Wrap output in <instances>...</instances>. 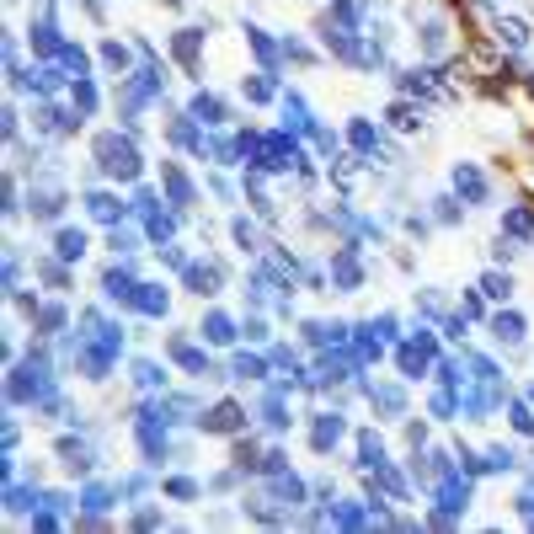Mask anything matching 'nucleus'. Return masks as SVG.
Instances as JSON below:
<instances>
[{
    "mask_svg": "<svg viewBox=\"0 0 534 534\" xmlns=\"http://www.w3.org/2000/svg\"><path fill=\"white\" fill-rule=\"evenodd\" d=\"M470 497H476V476H465V470H454L433 486V513H428V529H454L470 508Z\"/></svg>",
    "mask_w": 534,
    "mask_h": 534,
    "instance_id": "nucleus-1",
    "label": "nucleus"
},
{
    "mask_svg": "<svg viewBox=\"0 0 534 534\" xmlns=\"http://www.w3.org/2000/svg\"><path fill=\"white\" fill-rule=\"evenodd\" d=\"M97 166H102V177H113V182H139L145 161H139V150H134V134H97Z\"/></svg>",
    "mask_w": 534,
    "mask_h": 534,
    "instance_id": "nucleus-2",
    "label": "nucleus"
},
{
    "mask_svg": "<svg viewBox=\"0 0 534 534\" xmlns=\"http://www.w3.org/2000/svg\"><path fill=\"white\" fill-rule=\"evenodd\" d=\"M326 278H332L337 294H358V289H364L369 267H364V246H358V235H348V241L332 251V267H326Z\"/></svg>",
    "mask_w": 534,
    "mask_h": 534,
    "instance_id": "nucleus-3",
    "label": "nucleus"
},
{
    "mask_svg": "<svg viewBox=\"0 0 534 534\" xmlns=\"http://www.w3.org/2000/svg\"><path fill=\"white\" fill-rule=\"evenodd\" d=\"M486 332H492V342L502 353H524L529 348V316L513 305H497L492 316H486Z\"/></svg>",
    "mask_w": 534,
    "mask_h": 534,
    "instance_id": "nucleus-4",
    "label": "nucleus"
},
{
    "mask_svg": "<svg viewBox=\"0 0 534 534\" xmlns=\"http://www.w3.org/2000/svg\"><path fill=\"white\" fill-rule=\"evenodd\" d=\"M449 187L460 193V203H470V209H486V203H492V177H486L476 161H454Z\"/></svg>",
    "mask_w": 534,
    "mask_h": 534,
    "instance_id": "nucleus-5",
    "label": "nucleus"
},
{
    "mask_svg": "<svg viewBox=\"0 0 534 534\" xmlns=\"http://www.w3.org/2000/svg\"><path fill=\"white\" fill-rule=\"evenodd\" d=\"M417 49H422V59H444L449 54V17L444 11L417 17Z\"/></svg>",
    "mask_w": 534,
    "mask_h": 534,
    "instance_id": "nucleus-6",
    "label": "nucleus"
},
{
    "mask_svg": "<svg viewBox=\"0 0 534 534\" xmlns=\"http://www.w3.org/2000/svg\"><path fill=\"white\" fill-rule=\"evenodd\" d=\"M529 38H534V27H529L524 17H502V11L492 17V43H497V49L524 54V49H529Z\"/></svg>",
    "mask_w": 534,
    "mask_h": 534,
    "instance_id": "nucleus-7",
    "label": "nucleus"
},
{
    "mask_svg": "<svg viewBox=\"0 0 534 534\" xmlns=\"http://www.w3.org/2000/svg\"><path fill=\"white\" fill-rule=\"evenodd\" d=\"M198 428L203 433H241L246 428V406L241 401H214L209 412L198 417Z\"/></svg>",
    "mask_w": 534,
    "mask_h": 534,
    "instance_id": "nucleus-8",
    "label": "nucleus"
},
{
    "mask_svg": "<svg viewBox=\"0 0 534 534\" xmlns=\"http://www.w3.org/2000/svg\"><path fill=\"white\" fill-rule=\"evenodd\" d=\"M342 438H348V422H342V412H316V422H310V449H316V454H332Z\"/></svg>",
    "mask_w": 534,
    "mask_h": 534,
    "instance_id": "nucleus-9",
    "label": "nucleus"
},
{
    "mask_svg": "<svg viewBox=\"0 0 534 534\" xmlns=\"http://www.w3.org/2000/svg\"><path fill=\"white\" fill-rule=\"evenodd\" d=\"M433 364H438V358H433V353H422L412 337H401V342H396V369H401V380H428Z\"/></svg>",
    "mask_w": 534,
    "mask_h": 534,
    "instance_id": "nucleus-10",
    "label": "nucleus"
},
{
    "mask_svg": "<svg viewBox=\"0 0 534 534\" xmlns=\"http://www.w3.org/2000/svg\"><path fill=\"white\" fill-rule=\"evenodd\" d=\"M27 203H33V219H59V209H65V187H59L54 177L49 182H33L27 187Z\"/></svg>",
    "mask_w": 534,
    "mask_h": 534,
    "instance_id": "nucleus-11",
    "label": "nucleus"
},
{
    "mask_svg": "<svg viewBox=\"0 0 534 534\" xmlns=\"http://www.w3.org/2000/svg\"><path fill=\"white\" fill-rule=\"evenodd\" d=\"M502 235H508V241H518V246L534 241V203H529V198L502 209Z\"/></svg>",
    "mask_w": 534,
    "mask_h": 534,
    "instance_id": "nucleus-12",
    "label": "nucleus"
},
{
    "mask_svg": "<svg viewBox=\"0 0 534 534\" xmlns=\"http://www.w3.org/2000/svg\"><path fill=\"white\" fill-rule=\"evenodd\" d=\"M380 417H412V401H406V390L401 385H369V396H364Z\"/></svg>",
    "mask_w": 534,
    "mask_h": 534,
    "instance_id": "nucleus-13",
    "label": "nucleus"
},
{
    "mask_svg": "<svg viewBox=\"0 0 534 534\" xmlns=\"http://www.w3.org/2000/svg\"><path fill=\"white\" fill-rule=\"evenodd\" d=\"M182 273H187V289H193L198 300H203V294H219V289H225V267H219V262H187Z\"/></svg>",
    "mask_w": 534,
    "mask_h": 534,
    "instance_id": "nucleus-14",
    "label": "nucleus"
},
{
    "mask_svg": "<svg viewBox=\"0 0 534 534\" xmlns=\"http://www.w3.org/2000/svg\"><path fill=\"white\" fill-rule=\"evenodd\" d=\"M203 33H209V22L203 27H182V33H171V59H177V65H187L198 75V49H203Z\"/></svg>",
    "mask_w": 534,
    "mask_h": 534,
    "instance_id": "nucleus-15",
    "label": "nucleus"
},
{
    "mask_svg": "<svg viewBox=\"0 0 534 534\" xmlns=\"http://www.w3.org/2000/svg\"><path fill=\"white\" fill-rule=\"evenodd\" d=\"M465 364H470V380H476V385L508 390V369H502V358H492V353H465Z\"/></svg>",
    "mask_w": 534,
    "mask_h": 534,
    "instance_id": "nucleus-16",
    "label": "nucleus"
},
{
    "mask_svg": "<svg viewBox=\"0 0 534 534\" xmlns=\"http://www.w3.org/2000/svg\"><path fill=\"white\" fill-rule=\"evenodd\" d=\"M161 182H166V193H171V209H177V214L193 209V182H187V171H182L177 161L161 166Z\"/></svg>",
    "mask_w": 534,
    "mask_h": 534,
    "instance_id": "nucleus-17",
    "label": "nucleus"
},
{
    "mask_svg": "<svg viewBox=\"0 0 534 534\" xmlns=\"http://www.w3.org/2000/svg\"><path fill=\"white\" fill-rule=\"evenodd\" d=\"M134 289H139V278H134V267H107V273H102V294H107V300H118V305H129L134 300Z\"/></svg>",
    "mask_w": 534,
    "mask_h": 534,
    "instance_id": "nucleus-18",
    "label": "nucleus"
},
{
    "mask_svg": "<svg viewBox=\"0 0 534 534\" xmlns=\"http://www.w3.org/2000/svg\"><path fill=\"white\" fill-rule=\"evenodd\" d=\"M166 348H171V358H177V364H182L187 374H198V380H203V374H209V353H203V348H193V342H187L182 332L171 337Z\"/></svg>",
    "mask_w": 534,
    "mask_h": 534,
    "instance_id": "nucleus-19",
    "label": "nucleus"
},
{
    "mask_svg": "<svg viewBox=\"0 0 534 534\" xmlns=\"http://www.w3.org/2000/svg\"><path fill=\"white\" fill-rule=\"evenodd\" d=\"M513 273H508V267H486V273H481V294H486V300H492V305H508L513 300Z\"/></svg>",
    "mask_w": 534,
    "mask_h": 534,
    "instance_id": "nucleus-20",
    "label": "nucleus"
},
{
    "mask_svg": "<svg viewBox=\"0 0 534 534\" xmlns=\"http://www.w3.org/2000/svg\"><path fill=\"white\" fill-rule=\"evenodd\" d=\"M198 332H203V342H214V348H230V342H235V332H241V326H235V321L225 316V310H209V316H203V326H198Z\"/></svg>",
    "mask_w": 534,
    "mask_h": 534,
    "instance_id": "nucleus-21",
    "label": "nucleus"
},
{
    "mask_svg": "<svg viewBox=\"0 0 534 534\" xmlns=\"http://www.w3.org/2000/svg\"><path fill=\"white\" fill-rule=\"evenodd\" d=\"M332 524H337V529H369V524H374L369 497H364V502H337V508H332Z\"/></svg>",
    "mask_w": 534,
    "mask_h": 534,
    "instance_id": "nucleus-22",
    "label": "nucleus"
},
{
    "mask_svg": "<svg viewBox=\"0 0 534 534\" xmlns=\"http://www.w3.org/2000/svg\"><path fill=\"white\" fill-rule=\"evenodd\" d=\"M129 305L139 310V316H150V321H155V316H166V310H171V294H166V289H155V284H139Z\"/></svg>",
    "mask_w": 534,
    "mask_h": 534,
    "instance_id": "nucleus-23",
    "label": "nucleus"
},
{
    "mask_svg": "<svg viewBox=\"0 0 534 534\" xmlns=\"http://www.w3.org/2000/svg\"><path fill=\"white\" fill-rule=\"evenodd\" d=\"M428 417H433V422H460V390H444V385H438L433 396H428Z\"/></svg>",
    "mask_w": 534,
    "mask_h": 534,
    "instance_id": "nucleus-24",
    "label": "nucleus"
},
{
    "mask_svg": "<svg viewBox=\"0 0 534 534\" xmlns=\"http://www.w3.org/2000/svg\"><path fill=\"white\" fill-rule=\"evenodd\" d=\"M358 470H374V465H385V438L374 433V428H364L358 433V460H353Z\"/></svg>",
    "mask_w": 534,
    "mask_h": 534,
    "instance_id": "nucleus-25",
    "label": "nucleus"
},
{
    "mask_svg": "<svg viewBox=\"0 0 534 534\" xmlns=\"http://www.w3.org/2000/svg\"><path fill=\"white\" fill-rule=\"evenodd\" d=\"M348 139H353V150H358V155H369V161L380 155V129H374L369 118H353V123H348Z\"/></svg>",
    "mask_w": 534,
    "mask_h": 534,
    "instance_id": "nucleus-26",
    "label": "nucleus"
},
{
    "mask_svg": "<svg viewBox=\"0 0 534 534\" xmlns=\"http://www.w3.org/2000/svg\"><path fill=\"white\" fill-rule=\"evenodd\" d=\"M508 428L518 438H534V401L529 396H508Z\"/></svg>",
    "mask_w": 534,
    "mask_h": 534,
    "instance_id": "nucleus-27",
    "label": "nucleus"
},
{
    "mask_svg": "<svg viewBox=\"0 0 534 534\" xmlns=\"http://www.w3.org/2000/svg\"><path fill=\"white\" fill-rule=\"evenodd\" d=\"M145 235H150V241H171V235H177V214H166L161 209V203H155V209H145Z\"/></svg>",
    "mask_w": 534,
    "mask_h": 534,
    "instance_id": "nucleus-28",
    "label": "nucleus"
},
{
    "mask_svg": "<svg viewBox=\"0 0 534 534\" xmlns=\"http://www.w3.org/2000/svg\"><path fill=\"white\" fill-rule=\"evenodd\" d=\"M433 225H465V209H460V193H438L433 198Z\"/></svg>",
    "mask_w": 534,
    "mask_h": 534,
    "instance_id": "nucleus-29",
    "label": "nucleus"
},
{
    "mask_svg": "<svg viewBox=\"0 0 534 534\" xmlns=\"http://www.w3.org/2000/svg\"><path fill=\"white\" fill-rule=\"evenodd\" d=\"M513 470H518V449L486 444V476H513Z\"/></svg>",
    "mask_w": 534,
    "mask_h": 534,
    "instance_id": "nucleus-30",
    "label": "nucleus"
},
{
    "mask_svg": "<svg viewBox=\"0 0 534 534\" xmlns=\"http://www.w3.org/2000/svg\"><path fill=\"white\" fill-rule=\"evenodd\" d=\"M267 481H273V497L284 502V508H300L305 502V481L300 476H284V470H278V476H267Z\"/></svg>",
    "mask_w": 534,
    "mask_h": 534,
    "instance_id": "nucleus-31",
    "label": "nucleus"
},
{
    "mask_svg": "<svg viewBox=\"0 0 534 534\" xmlns=\"http://www.w3.org/2000/svg\"><path fill=\"white\" fill-rule=\"evenodd\" d=\"M54 251H59L65 262H81V257H86V230H70V225H65V230L54 235Z\"/></svg>",
    "mask_w": 534,
    "mask_h": 534,
    "instance_id": "nucleus-32",
    "label": "nucleus"
},
{
    "mask_svg": "<svg viewBox=\"0 0 534 534\" xmlns=\"http://www.w3.org/2000/svg\"><path fill=\"white\" fill-rule=\"evenodd\" d=\"M86 209H91V219H102V225H118V219H123V203L113 193H91Z\"/></svg>",
    "mask_w": 534,
    "mask_h": 534,
    "instance_id": "nucleus-33",
    "label": "nucleus"
},
{
    "mask_svg": "<svg viewBox=\"0 0 534 534\" xmlns=\"http://www.w3.org/2000/svg\"><path fill=\"white\" fill-rule=\"evenodd\" d=\"M449 316V300L438 289H422L417 294V321H444Z\"/></svg>",
    "mask_w": 534,
    "mask_h": 534,
    "instance_id": "nucleus-34",
    "label": "nucleus"
},
{
    "mask_svg": "<svg viewBox=\"0 0 534 534\" xmlns=\"http://www.w3.org/2000/svg\"><path fill=\"white\" fill-rule=\"evenodd\" d=\"M187 113H193L198 123H225V102H219V97H209V91H198Z\"/></svg>",
    "mask_w": 534,
    "mask_h": 534,
    "instance_id": "nucleus-35",
    "label": "nucleus"
},
{
    "mask_svg": "<svg viewBox=\"0 0 534 534\" xmlns=\"http://www.w3.org/2000/svg\"><path fill=\"white\" fill-rule=\"evenodd\" d=\"M460 310H465L470 321H481V326H486V316H492V300H486L481 284H476V289H460Z\"/></svg>",
    "mask_w": 534,
    "mask_h": 534,
    "instance_id": "nucleus-36",
    "label": "nucleus"
},
{
    "mask_svg": "<svg viewBox=\"0 0 534 534\" xmlns=\"http://www.w3.org/2000/svg\"><path fill=\"white\" fill-rule=\"evenodd\" d=\"M246 43H251V49H257V59H262V65H278V54H284V43H273V38L262 33V27H246Z\"/></svg>",
    "mask_w": 534,
    "mask_h": 534,
    "instance_id": "nucleus-37",
    "label": "nucleus"
},
{
    "mask_svg": "<svg viewBox=\"0 0 534 534\" xmlns=\"http://www.w3.org/2000/svg\"><path fill=\"white\" fill-rule=\"evenodd\" d=\"M70 102H75V113H97V81H91V75H81V81L70 86Z\"/></svg>",
    "mask_w": 534,
    "mask_h": 534,
    "instance_id": "nucleus-38",
    "label": "nucleus"
},
{
    "mask_svg": "<svg viewBox=\"0 0 534 534\" xmlns=\"http://www.w3.org/2000/svg\"><path fill=\"white\" fill-rule=\"evenodd\" d=\"M230 380H267V358H257V353H241L230 364Z\"/></svg>",
    "mask_w": 534,
    "mask_h": 534,
    "instance_id": "nucleus-39",
    "label": "nucleus"
},
{
    "mask_svg": "<svg viewBox=\"0 0 534 534\" xmlns=\"http://www.w3.org/2000/svg\"><path fill=\"white\" fill-rule=\"evenodd\" d=\"M38 492H33V486H17V481H11L6 486V513H27V508H38Z\"/></svg>",
    "mask_w": 534,
    "mask_h": 534,
    "instance_id": "nucleus-40",
    "label": "nucleus"
},
{
    "mask_svg": "<svg viewBox=\"0 0 534 534\" xmlns=\"http://www.w3.org/2000/svg\"><path fill=\"white\" fill-rule=\"evenodd\" d=\"M134 380L145 385V390H166V369L155 364V358H139V364H134Z\"/></svg>",
    "mask_w": 534,
    "mask_h": 534,
    "instance_id": "nucleus-41",
    "label": "nucleus"
},
{
    "mask_svg": "<svg viewBox=\"0 0 534 534\" xmlns=\"http://www.w3.org/2000/svg\"><path fill=\"white\" fill-rule=\"evenodd\" d=\"M235 470H241V476H262V454H257V444H235Z\"/></svg>",
    "mask_w": 534,
    "mask_h": 534,
    "instance_id": "nucleus-42",
    "label": "nucleus"
},
{
    "mask_svg": "<svg viewBox=\"0 0 534 534\" xmlns=\"http://www.w3.org/2000/svg\"><path fill=\"white\" fill-rule=\"evenodd\" d=\"M390 123L396 129H422V102H396L390 107Z\"/></svg>",
    "mask_w": 534,
    "mask_h": 534,
    "instance_id": "nucleus-43",
    "label": "nucleus"
},
{
    "mask_svg": "<svg viewBox=\"0 0 534 534\" xmlns=\"http://www.w3.org/2000/svg\"><path fill=\"white\" fill-rule=\"evenodd\" d=\"M369 326H374V332H380V337L390 342V348L401 342V316H396V310H380V316H374Z\"/></svg>",
    "mask_w": 534,
    "mask_h": 534,
    "instance_id": "nucleus-44",
    "label": "nucleus"
},
{
    "mask_svg": "<svg viewBox=\"0 0 534 534\" xmlns=\"http://www.w3.org/2000/svg\"><path fill=\"white\" fill-rule=\"evenodd\" d=\"M273 91H278L273 75H251V81H246V102H273Z\"/></svg>",
    "mask_w": 534,
    "mask_h": 534,
    "instance_id": "nucleus-45",
    "label": "nucleus"
},
{
    "mask_svg": "<svg viewBox=\"0 0 534 534\" xmlns=\"http://www.w3.org/2000/svg\"><path fill=\"white\" fill-rule=\"evenodd\" d=\"M102 65L123 75V70H129V49H123V43H118V38H107V43H102Z\"/></svg>",
    "mask_w": 534,
    "mask_h": 534,
    "instance_id": "nucleus-46",
    "label": "nucleus"
},
{
    "mask_svg": "<svg viewBox=\"0 0 534 534\" xmlns=\"http://www.w3.org/2000/svg\"><path fill=\"white\" fill-rule=\"evenodd\" d=\"M33 321H38V332H43V337H54L59 326H65V305H43Z\"/></svg>",
    "mask_w": 534,
    "mask_h": 534,
    "instance_id": "nucleus-47",
    "label": "nucleus"
},
{
    "mask_svg": "<svg viewBox=\"0 0 534 534\" xmlns=\"http://www.w3.org/2000/svg\"><path fill=\"white\" fill-rule=\"evenodd\" d=\"M198 492H203V486H198L193 476H171V481H166V497H177V502H193Z\"/></svg>",
    "mask_w": 534,
    "mask_h": 534,
    "instance_id": "nucleus-48",
    "label": "nucleus"
},
{
    "mask_svg": "<svg viewBox=\"0 0 534 534\" xmlns=\"http://www.w3.org/2000/svg\"><path fill=\"white\" fill-rule=\"evenodd\" d=\"M113 497H118L113 486H86L81 502H86V513H102V508H113Z\"/></svg>",
    "mask_w": 534,
    "mask_h": 534,
    "instance_id": "nucleus-49",
    "label": "nucleus"
},
{
    "mask_svg": "<svg viewBox=\"0 0 534 534\" xmlns=\"http://www.w3.org/2000/svg\"><path fill=\"white\" fill-rule=\"evenodd\" d=\"M513 257H518V241H508V235L497 230V235H492V262H497V267H513Z\"/></svg>",
    "mask_w": 534,
    "mask_h": 534,
    "instance_id": "nucleus-50",
    "label": "nucleus"
},
{
    "mask_svg": "<svg viewBox=\"0 0 534 534\" xmlns=\"http://www.w3.org/2000/svg\"><path fill=\"white\" fill-rule=\"evenodd\" d=\"M401 433H406V444H412V449H428V438H433V433H428V422H417V417H406V428H401Z\"/></svg>",
    "mask_w": 534,
    "mask_h": 534,
    "instance_id": "nucleus-51",
    "label": "nucleus"
},
{
    "mask_svg": "<svg viewBox=\"0 0 534 534\" xmlns=\"http://www.w3.org/2000/svg\"><path fill=\"white\" fill-rule=\"evenodd\" d=\"M107 246L129 257V251H139V235H134V230H118V225H113V235H107Z\"/></svg>",
    "mask_w": 534,
    "mask_h": 534,
    "instance_id": "nucleus-52",
    "label": "nucleus"
},
{
    "mask_svg": "<svg viewBox=\"0 0 534 534\" xmlns=\"http://www.w3.org/2000/svg\"><path fill=\"white\" fill-rule=\"evenodd\" d=\"M230 235H235V241H241L246 251H257V225H251V219H235Z\"/></svg>",
    "mask_w": 534,
    "mask_h": 534,
    "instance_id": "nucleus-53",
    "label": "nucleus"
},
{
    "mask_svg": "<svg viewBox=\"0 0 534 534\" xmlns=\"http://www.w3.org/2000/svg\"><path fill=\"white\" fill-rule=\"evenodd\" d=\"M284 54L294 59V65H316V54H310V49H305L300 38H284Z\"/></svg>",
    "mask_w": 534,
    "mask_h": 534,
    "instance_id": "nucleus-54",
    "label": "nucleus"
},
{
    "mask_svg": "<svg viewBox=\"0 0 534 534\" xmlns=\"http://www.w3.org/2000/svg\"><path fill=\"white\" fill-rule=\"evenodd\" d=\"M433 230V219H422V214H406V235H412V241H422V235Z\"/></svg>",
    "mask_w": 534,
    "mask_h": 534,
    "instance_id": "nucleus-55",
    "label": "nucleus"
},
{
    "mask_svg": "<svg viewBox=\"0 0 534 534\" xmlns=\"http://www.w3.org/2000/svg\"><path fill=\"white\" fill-rule=\"evenodd\" d=\"M155 524H161V513H155V508H139L134 513V529H155Z\"/></svg>",
    "mask_w": 534,
    "mask_h": 534,
    "instance_id": "nucleus-56",
    "label": "nucleus"
},
{
    "mask_svg": "<svg viewBox=\"0 0 534 534\" xmlns=\"http://www.w3.org/2000/svg\"><path fill=\"white\" fill-rule=\"evenodd\" d=\"M241 332H246V337H251V342H262V337H267V326H262V321H257V316H251V321H241Z\"/></svg>",
    "mask_w": 534,
    "mask_h": 534,
    "instance_id": "nucleus-57",
    "label": "nucleus"
},
{
    "mask_svg": "<svg viewBox=\"0 0 534 534\" xmlns=\"http://www.w3.org/2000/svg\"><path fill=\"white\" fill-rule=\"evenodd\" d=\"M518 81H524V91H529V97H534V70H524V75H518Z\"/></svg>",
    "mask_w": 534,
    "mask_h": 534,
    "instance_id": "nucleus-58",
    "label": "nucleus"
},
{
    "mask_svg": "<svg viewBox=\"0 0 534 534\" xmlns=\"http://www.w3.org/2000/svg\"><path fill=\"white\" fill-rule=\"evenodd\" d=\"M524 396H529V401H534V385H529V390H524Z\"/></svg>",
    "mask_w": 534,
    "mask_h": 534,
    "instance_id": "nucleus-59",
    "label": "nucleus"
},
{
    "mask_svg": "<svg viewBox=\"0 0 534 534\" xmlns=\"http://www.w3.org/2000/svg\"><path fill=\"white\" fill-rule=\"evenodd\" d=\"M529 460H534V454H529Z\"/></svg>",
    "mask_w": 534,
    "mask_h": 534,
    "instance_id": "nucleus-60",
    "label": "nucleus"
}]
</instances>
